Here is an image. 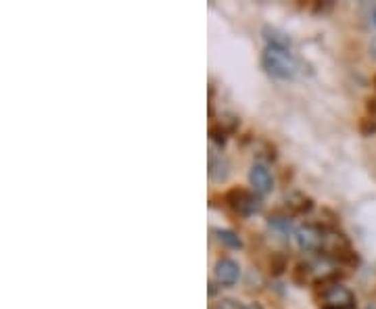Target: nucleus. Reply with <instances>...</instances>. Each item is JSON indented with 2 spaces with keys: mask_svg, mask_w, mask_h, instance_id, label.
I'll return each instance as SVG.
<instances>
[{
  "mask_svg": "<svg viewBox=\"0 0 376 309\" xmlns=\"http://www.w3.org/2000/svg\"><path fill=\"white\" fill-rule=\"evenodd\" d=\"M368 17H370V23H372V25L376 27V3H374V5L370 7V15H368Z\"/></svg>",
  "mask_w": 376,
  "mask_h": 309,
  "instance_id": "nucleus-19",
  "label": "nucleus"
},
{
  "mask_svg": "<svg viewBox=\"0 0 376 309\" xmlns=\"http://www.w3.org/2000/svg\"><path fill=\"white\" fill-rule=\"evenodd\" d=\"M261 65L263 69L276 80H295L297 78V61L291 55V50L285 48H274V46H265L263 55H261Z\"/></svg>",
  "mask_w": 376,
  "mask_h": 309,
  "instance_id": "nucleus-1",
  "label": "nucleus"
},
{
  "mask_svg": "<svg viewBox=\"0 0 376 309\" xmlns=\"http://www.w3.org/2000/svg\"><path fill=\"white\" fill-rule=\"evenodd\" d=\"M224 201H226V205L230 209H234L241 216H255V214L261 211V196L247 190V188H241V186H234V188L226 190Z\"/></svg>",
  "mask_w": 376,
  "mask_h": 309,
  "instance_id": "nucleus-2",
  "label": "nucleus"
},
{
  "mask_svg": "<svg viewBox=\"0 0 376 309\" xmlns=\"http://www.w3.org/2000/svg\"><path fill=\"white\" fill-rule=\"evenodd\" d=\"M368 309H376V305H374V303H372V305H370V307H368Z\"/></svg>",
  "mask_w": 376,
  "mask_h": 309,
  "instance_id": "nucleus-22",
  "label": "nucleus"
},
{
  "mask_svg": "<svg viewBox=\"0 0 376 309\" xmlns=\"http://www.w3.org/2000/svg\"><path fill=\"white\" fill-rule=\"evenodd\" d=\"M213 278L220 286H234L241 278V266L230 257H222L213 266Z\"/></svg>",
  "mask_w": 376,
  "mask_h": 309,
  "instance_id": "nucleus-6",
  "label": "nucleus"
},
{
  "mask_svg": "<svg viewBox=\"0 0 376 309\" xmlns=\"http://www.w3.org/2000/svg\"><path fill=\"white\" fill-rule=\"evenodd\" d=\"M291 278H293V282H295V284L305 286V284L311 280V266H309V264H305V262H299V264L295 266V270L291 272Z\"/></svg>",
  "mask_w": 376,
  "mask_h": 309,
  "instance_id": "nucleus-13",
  "label": "nucleus"
},
{
  "mask_svg": "<svg viewBox=\"0 0 376 309\" xmlns=\"http://www.w3.org/2000/svg\"><path fill=\"white\" fill-rule=\"evenodd\" d=\"M366 111H368L370 117H376V96L366 98Z\"/></svg>",
  "mask_w": 376,
  "mask_h": 309,
  "instance_id": "nucleus-17",
  "label": "nucleus"
},
{
  "mask_svg": "<svg viewBox=\"0 0 376 309\" xmlns=\"http://www.w3.org/2000/svg\"><path fill=\"white\" fill-rule=\"evenodd\" d=\"M324 236H327V230H322L318 226H301L297 228L295 232V240H297V247L301 251H322V247H324Z\"/></svg>",
  "mask_w": 376,
  "mask_h": 309,
  "instance_id": "nucleus-5",
  "label": "nucleus"
},
{
  "mask_svg": "<svg viewBox=\"0 0 376 309\" xmlns=\"http://www.w3.org/2000/svg\"><path fill=\"white\" fill-rule=\"evenodd\" d=\"M368 50H370V57L376 61V36H372V40H370V46H368Z\"/></svg>",
  "mask_w": 376,
  "mask_h": 309,
  "instance_id": "nucleus-18",
  "label": "nucleus"
},
{
  "mask_svg": "<svg viewBox=\"0 0 376 309\" xmlns=\"http://www.w3.org/2000/svg\"><path fill=\"white\" fill-rule=\"evenodd\" d=\"M357 128H360V134H362L364 138L374 136V134H376V117H370V115L362 117L360 124H357Z\"/></svg>",
  "mask_w": 376,
  "mask_h": 309,
  "instance_id": "nucleus-14",
  "label": "nucleus"
},
{
  "mask_svg": "<svg viewBox=\"0 0 376 309\" xmlns=\"http://www.w3.org/2000/svg\"><path fill=\"white\" fill-rule=\"evenodd\" d=\"M249 184H251V190L259 196H265L274 190V176H272V170L267 168L265 163H253L251 170H249Z\"/></svg>",
  "mask_w": 376,
  "mask_h": 309,
  "instance_id": "nucleus-4",
  "label": "nucleus"
},
{
  "mask_svg": "<svg viewBox=\"0 0 376 309\" xmlns=\"http://www.w3.org/2000/svg\"><path fill=\"white\" fill-rule=\"evenodd\" d=\"M245 305H241L236 299H220L216 305H213V309H243Z\"/></svg>",
  "mask_w": 376,
  "mask_h": 309,
  "instance_id": "nucleus-16",
  "label": "nucleus"
},
{
  "mask_svg": "<svg viewBox=\"0 0 376 309\" xmlns=\"http://www.w3.org/2000/svg\"><path fill=\"white\" fill-rule=\"evenodd\" d=\"M267 226H270V230H272L276 236H280L283 240H289V238L295 236V232H297L287 216H272L270 222H267Z\"/></svg>",
  "mask_w": 376,
  "mask_h": 309,
  "instance_id": "nucleus-9",
  "label": "nucleus"
},
{
  "mask_svg": "<svg viewBox=\"0 0 376 309\" xmlns=\"http://www.w3.org/2000/svg\"><path fill=\"white\" fill-rule=\"evenodd\" d=\"M267 268H270V274H272V276H276V278L283 276V274L289 270V257H287L285 253H272Z\"/></svg>",
  "mask_w": 376,
  "mask_h": 309,
  "instance_id": "nucleus-12",
  "label": "nucleus"
},
{
  "mask_svg": "<svg viewBox=\"0 0 376 309\" xmlns=\"http://www.w3.org/2000/svg\"><path fill=\"white\" fill-rule=\"evenodd\" d=\"M209 178L211 182H216V184H222L230 178V163L226 157H211L209 159Z\"/></svg>",
  "mask_w": 376,
  "mask_h": 309,
  "instance_id": "nucleus-8",
  "label": "nucleus"
},
{
  "mask_svg": "<svg viewBox=\"0 0 376 309\" xmlns=\"http://www.w3.org/2000/svg\"><path fill=\"white\" fill-rule=\"evenodd\" d=\"M209 136L213 138V142H218V144L222 146L230 134H228V132L220 126V122H218V124H211V128H209Z\"/></svg>",
  "mask_w": 376,
  "mask_h": 309,
  "instance_id": "nucleus-15",
  "label": "nucleus"
},
{
  "mask_svg": "<svg viewBox=\"0 0 376 309\" xmlns=\"http://www.w3.org/2000/svg\"><path fill=\"white\" fill-rule=\"evenodd\" d=\"M263 38H265V42H267V46H274V48H285V50H291V38L285 34V32H280V30H276V27H263Z\"/></svg>",
  "mask_w": 376,
  "mask_h": 309,
  "instance_id": "nucleus-10",
  "label": "nucleus"
},
{
  "mask_svg": "<svg viewBox=\"0 0 376 309\" xmlns=\"http://www.w3.org/2000/svg\"><path fill=\"white\" fill-rule=\"evenodd\" d=\"M372 86L376 88V73H374V78H372Z\"/></svg>",
  "mask_w": 376,
  "mask_h": 309,
  "instance_id": "nucleus-21",
  "label": "nucleus"
},
{
  "mask_svg": "<svg viewBox=\"0 0 376 309\" xmlns=\"http://www.w3.org/2000/svg\"><path fill=\"white\" fill-rule=\"evenodd\" d=\"M243 309H263V307H261L259 303H249V305H245Z\"/></svg>",
  "mask_w": 376,
  "mask_h": 309,
  "instance_id": "nucleus-20",
  "label": "nucleus"
},
{
  "mask_svg": "<svg viewBox=\"0 0 376 309\" xmlns=\"http://www.w3.org/2000/svg\"><path fill=\"white\" fill-rule=\"evenodd\" d=\"M285 203H287V209L293 216H305V214H309L313 209V198L307 196V194H303V192H291V194H287Z\"/></svg>",
  "mask_w": 376,
  "mask_h": 309,
  "instance_id": "nucleus-7",
  "label": "nucleus"
},
{
  "mask_svg": "<svg viewBox=\"0 0 376 309\" xmlns=\"http://www.w3.org/2000/svg\"><path fill=\"white\" fill-rule=\"evenodd\" d=\"M322 309H355V295L343 286V284H333L322 290Z\"/></svg>",
  "mask_w": 376,
  "mask_h": 309,
  "instance_id": "nucleus-3",
  "label": "nucleus"
},
{
  "mask_svg": "<svg viewBox=\"0 0 376 309\" xmlns=\"http://www.w3.org/2000/svg\"><path fill=\"white\" fill-rule=\"evenodd\" d=\"M213 234H216V238H218L224 247H228V249H243V240H241V236H239L234 230L216 228V230H213Z\"/></svg>",
  "mask_w": 376,
  "mask_h": 309,
  "instance_id": "nucleus-11",
  "label": "nucleus"
}]
</instances>
